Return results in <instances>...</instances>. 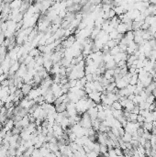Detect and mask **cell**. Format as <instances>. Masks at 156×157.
I'll list each match as a JSON object with an SVG mask.
<instances>
[{"label": "cell", "mask_w": 156, "mask_h": 157, "mask_svg": "<svg viewBox=\"0 0 156 157\" xmlns=\"http://www.w3.org/2000/svg\"><path fill=\"white\" fill-rule=\"evenodd\" d=\"M118 31H117L116 29H114V31H112L108 34L109 39H110V40H115V39H117V36H118Z\"/></svg>", "instance_id": "17"}, {"label": "cell", "mask_w": 156, "mask_h": 157, "mask_svg": "<svg viewBox=\"0 0 156 157\" xmlns=\"http://www.w3.org/2000/svg\"><path fill=\"white\" fill-rule=\"evenodd\" d=\"M111 108H112L113 109H115V110H122V108H123L119 101L113 102V104H112V106H111Z\"/></svg>", "instance_id": "13"}, {"label": "cell", "mask_w": 156, "mask_h": 157, "mask_svg": "<svg viewBox=\"0 0 156 157\" xmlns=\"http://www.w3.org/2000/svg\"><path fill=\"white\" fill-rule=\"evenodd\" d=\"M116 67H117V63H115L114 60H111V61L107 62L105 65V68L107 69V70H108V69H115Z\"/></svg>", "instance_id": "8"}, {"label": "cell", "mask_w": 156, "mask_h": 157, "mask_svg": "<svg viewBox=\"0 0 156 157\" xmlns=\"http://www.w3.org/2000/svg\"><path fill=\"white\" fill-rule=\"evenodd\" d=\"M101 95H102V93L96 92H96H92L91 94L87 95V96H88V98H90V99H92L95 103L100 104V103H101V98H100Z\"/></svg>", "instance_id": "1"}, {"label": "cell", "mask_w": 156, "mask_h": 157, "mask_svg": "<svg viewBox=\"0 0 156 157\" xmlns=\"http://www.w3.org/2000/svg\"><path fill=\"white\" fill-rule=\"evenodd\" d=\"M53 61H51V60H49V61L44 62L43 67H44V69H45V70L47 71L48 73L51 72V68H53Z\"/></svg>", "instance_id": "5"}, {"label": "cell", "mask_w": 156, "mask_h": 157, "mask_svg": "<svg viewBox=\"0 0 156 157\" xmlns=\"http://www.w3.org/2000/svg\"><path fill=\"white\" fill-rule=\"evenodd\" d=\"M156 101V98L154 96H153V95H150V96L147 97V99H146V102L149 104H153V103H155Z\"/></svg>", "instance_id": "15"}, {"label": "cell", "mask_w": 156, "mask_h": 157, "mask_svg": "<svg viewBox=\"0 0 156 157\" xmlns=\"http://www.w3.org/2000/svg\"><path fill=\"white\" fill-rule=\"evenodd\" d=\"M140 108H139V106H135L134 107V108H133L132 110H131V113H132V114H135V115H139L140 114Z\"/></svg>", "instance_id": "20"}, {"label": "cell", "mask_w": 156, "mask_h": 157, "mask_svg": "<svg viewBox=\"0 0 156 157\" xmlns=\"http://www.w3.org/2000/svg\"><path fill=\"white\" fill-rule=\"evenodd\" d=\"M114 151H115V154H117V156H119L123 154V151L121 150L120 147H116V148H114Z\"/></svg>", "instance_id": "19"}, {"label": "cell", "mask_w": 156, "mask_h": 157, "mask_svg": "<svg viewBox=\"0 0 156 157\" xmlns=\"http://www.w3.org/2000/svg\"><path fill=\"white\" fill-rule=\"evenodd\" d=\"M76 82H77V80H69V82H68V84H69V85H70V87L71 88H73V87H76Z\"/></svg>", "instance_id": "23"}, {"label": "cell", "mask_w": 156, "mask_h": 157, "mask_svg": "<svg viewBox=\"0 0 156 157\" xmlns=\"http://www.w3.org/2000/svg\"><path fill=\"white\" fill-rule=\"evenodd\" d=\"M32 89L33 88L30 85H29V84H24L23 87H22V88H21V92H22V94L26 97L29 94V92H30Z\"/></svg>", "instance_id": "3"}, {"label": "cell", "mask_w": 156, "mask_h": 157, "mask_svg": "<svg viewBox=\"0 0 156 157\" xmlns=\"http://www.w3.org/2000/svg\"><path fill=\"white\" fill-rule=\"evenodd\" d=\"M33 59H34V58L31 57L30 55H28V56H27V58H26V59H25V62H24V64H25V65H28L29 63H30L31 61H32Z\"/></svg>", "instance_id": "22"}, {"label": "cell", "mask_w": 156, "mask_h": 157, "mask_svg": "<svg viewBox=\"0 0 156 157\" xmlns=\"http://www.w3.org/2000/svg\"><path fill=\"white\" fill-rule=\"evenodd\" d=\"M108 152V148L107 145H102L100 144V154H105Z\"/></svg>", "instance_id": "16"}, {"label": "cell", "mask_w": 156, "mask_h": 157, "mask_svg": "<svg viewBox=\"0 0 156 157\" xmlns=\"http://www.w3.org/2000/svg\"><path fill=\"white\" fill-rule=\"evenodd\" d=\"M121 139L124 143H131V141L132 140V134L125 131V133H124V135L121 137Z\"/></svg>", "instance_id": "6"}, {"label": "cell", "mask_w": 156, "mask_h": 157, "mask_svg": "<svg viewBox=\"0 0 156 157\" xmlns=\"http://www.w3.org/2000/svg\"><path fill=\"white\" fill-rule=\"evenodd\" d=\"M144 120H145V118L142 117V115H138V117H137V122L144 123Z\"/></svg>", "instance_id": "25"}, {"label": "cell", "mask_w": 156, "mask_h": 157, "mask_svg": "<svg viewBox=\"0 0 156 157\" xmlns=\"http://www.w3.org/2000/svg\"><path fill=\"white\" fill-rule=\"evenodd\" d=\"M149 110H150V111H151V112L155 111V110H156V105H155V103H153V104L150 105Z\"/></svg>", "instance_id": "28"}, {"label": "cell", "mask_w": 156, "mask_h": 157, "mask_svg": "<svg viewBox=\"0 0 156 157\" xmlns=\"http://www.w3.org/2000/svg\"><path fill=\"white\" fill-rule=\"evenodd\" d=\"M85 79L87 82H93V74H85Z\"/></svg>", "instance_id": "27"}, {"label": "cell", "mask_w": 156, "mask_h": 157, "mask_svg": "<svg viewBox=\"0 0 156 157\" xmlns=\"http://www.w3.org/2000/svg\"><path fill=\"white\" fill-rule=\"evenodd\" d=\"M120 52V49H119V47H118V46H115L114 48H112V49H110V51H109V53L111 54V55L114 57L115 55H117L118 53H119Z\"/></svg>", "instance_id": "14"}, {"label": "cell", "mask_w": 156, "mask_h": 157, "mask_svg": "<svg viewBox=\"0 0 156 157\" xmlns=\"http://www.w3.org/2000/svg\"><path fill=\"white\" fill-rule=\"evenodd\" d=\"M125 39L128 40V42H131V40H134V32L132 31H128L127 33L125 34Z\"/></svg>", "instance_id": "11"}, {"label": "cell", "mask_w": 156, "mask_h": 157, "mask_svg": "<svg viewBox=\"0 0 156 157\" xmlns=\"http://www.w3.org/2000/svg\"><path fill=\"white\" fill-rule=\"evenodd\" d=\"M87 113H88V115L90 116V119H91V121L92 120H95V119H97V114H98V110L96 108H89L88 110H87Z\"/></svg>", "instance_id": "2"}, {"label": "cell", "mask_w": 156, "mask_h": 157, "mask_svg": "<svg viewBox=\"0 0 156 157\" xmlns=\"http://www.w3.org/2000/svg\"><path fill=\"white\" fill-rule=\"evenodd\" d=\"M21 4H22V1H13V2H11V3H10L9 7H10L11 9H16V8L19 9Z\"/></svg>", "instance_id": "9"}, {"label": "cell", "mask_w": 156, "mask_h": 157, "mask_svg": "<svg viewBox=\"0 0 156 157\" xmlns=\"http://www.w3.org/2000/svg\"><path fill=\"white\" fill-rule=\"evenodd\" d=\"M0 85H1V87H9L10 85V84H9V80L8 79H6L4 80L2 83H0Z\"/></svg>", "instance_id": "21"}, {"label": "cell", "mask_w": 156, "mask_h": 157, "mask_svg": "<svg viewBox=\"0 0 156 157\" xmlns=\"http://www.w3.org/2000/svg\"><path fill=\"white\" fill-rule=\"evenodd\" d=\"M116 31H118V33H120V34H126L127 33V26L124 23H119L117 27Z\"/></svg>", "instance_id": "4"}, {"label": "cell", "mask_w": 156, "mask_h": 157, "mask_svg": "<svg viewBox=\"0 0 156 157\" xmlns=\"http://www.w3.org/2000/svg\"><path fill=\"white\" fill-rule=\"evenodd\" d=\"M40 51H39L37 48H34V49H32V50H30L29 52V55H30L31 57H33V58H35L36 56H39V55H40Z\"/></svg>", "instance_id": "12"}, {"label": "cell", "mask_w": 156, "mask_h": 157, "mask_svg": "<svg viewBox=\"0 0 156 157\" xmlns=\"http://www.w3.org/2000/svg\"><path fill=\"white\" fill-rule=\"evenodd\" d=\"M4 107H5L7 109H9V108L14 107V103H13V102H7V103L4 104Z\"/></svg>", "instance_id": "24"}, {"label": "cell", "mask_w": 156, "mask_h": 157, "mask_svg": "<svg viewBox=\"0 0 156 157\" xmlns=\"http://www.w3.org/2000/svg\"><path fill=\"white\" fill-rule=\"evenodd\" d=\"M127 98L129 100V101H132V100L135 98V95H134V94H131V95H129V96H128V98Z\"/></svg>", "instance_id": "29"}, {"label": "cell", "mask_w": 156, "mask_h": 157, "mask_svg": "<svg viewBox=\"0 0 156 157\" xmlns=\"http://www.w3.org/2000/svg\"><path fill=\"white\" fill-rule=\"evenodd\" d=\"M142 128H143L144 130H146V131L151 132L152 130H153V123L144 122L143 123V127H142Z\"/></svg>", "instance_id": "10"}, {"label": "cell", "mask_w": 156, "mask_h": 157, "mask_svg": "<svg viewBox=\"0 0 156 157\" xmlns=\"http://www.w3.org/2000/svg\"><path fill=\"white\" fill-rule=\"evenodd\" d=\"M107 45L108 46L109 49H112V48H114L115 46H118V45H116V43H115V40H109L108 42H107Z\"/></svg>", "instance_id": "18"}, {"label": "cell", "mask_w": 156, "mask_h": 157, "mask_svg": "<svg viewBox=\"0 0 156 157\" xmlns=\"http://www.w3.org/2000/svg\"><path fill=\"white\" fill-rule=\"evenodd\" d=\"M56 108V112L57 113H64V111H66V108H67V105L65 103H62L59 106L55 107Z\"/></svg>", "instance_id": "7"}, {"label": "cell", "mask_w": 156, "mask_h": 157, "mask_svg": "<svg viewBox=\"0 0 156 157\" xmlns=\"http://www.w3.org/2000/svg\"><path fill=\"white\" fill-rule=\"evenodd\" d=\"M108 14H109V19H111V18H113L114 17L117 16V14H116V12H115L114 9H110Z\"/></svg>", "instance_id": "26"}]
</instances>
